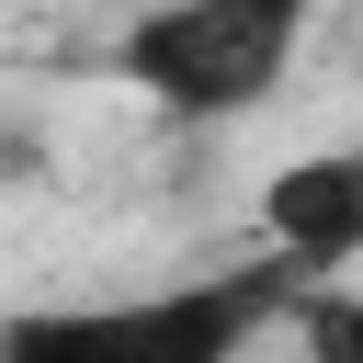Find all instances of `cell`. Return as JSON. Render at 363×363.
I'll use <instances>...</instances> for the list:
<instances>
[{
    "instance_id": "4",
    "label": "cell",
    "mask_w": 363,
    "mask_h": 363,
    "mask_svg": "<svg viewBox=\"0 0 363 363\" xmlns=\"http://www.w3.org/2000/svg\"><path fill=\"white\" fill-rule=\"evenodd\" d=\"M295 318H306V363H363V306H352L340 284H318Z\"/></svg>"
},
{
    "instance_id": "3",
    "label": "cell",
    "mask_w": 363,
    "mask_h": 363,
    "mask_svg": "<svg viewBox=\"0 0 363 363\" xmlns=\"http://www.w3.org/2000/svg\"><path fill=\"white\" fill-rule=\"evenodd\" d=\"M261 227H272V261H284V272H318V284H329V272L363 250V159H352V147L284 159L272 193H261Z\"/></svg>"
},
{
    "instance_id": "2",
    "label": "cell",
    "mask_w": 363,
    "mask_h": 363,
    "mask_svg": "<svg viewBox=\"0 0 363 363\" xmlns=\"http://www.w3.org/2000/svg\"><path fill=\"white\" fill-rule=\"evenodd\" d=\"M318 0H147L113 34V79L170 125H238L284 91Z\"/></svg>"
},
{
    "instance_id": "1",
    "label": "cell",
    "mask_w": 363,
    "mask_h": 363,
    "mask_svg": "<svg viewBox=\"0 0 363 363\" xmlns=\"http://www.w3.org/2000/svg\"><path fill=\"white\" fill-rule=\"evenodd\" d=\"M284 306H295V272L227 261V272H182V284H147V295L11 306L0 363H250V340L284 329Z\"/></svg>"
}]
</instances>
